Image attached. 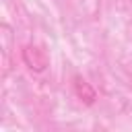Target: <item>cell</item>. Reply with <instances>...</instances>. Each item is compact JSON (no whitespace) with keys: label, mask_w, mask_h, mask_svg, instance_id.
Wrapping results in <instances>:
<instances>
[{"label":"cell","mask_w":132,"mask_h":132,"mask_svg":"<svg viewBox=\"0 0 132 132\" xmlns=\"http://www.w3.org/2000/svg\"><path fill=\"white\" fill-rule=\"evenodd\" d=\"M21 58H23V64L31 70V72H43L47 66H50V56L47 52L37 45V43H27L21 52Z\"/></svg>","instance_id":"obj_1"},{"label":"cell","mask_w":132,"mask_h":132,"mask_svg":"<svg viewBox=\"0 0 132 132\" xmlns=\"http://www.w3.org/2000/svg\"><path fill=\"white\" fill-rule=\"evenodd\" d=\"M72 89H74V95H76L82 103H87V105H93V103H95L97 91H95V87H93L87 78H82L80 74H76V76L72 78Z\"/></svg>","instance_id":"obj_2"}]
</instances>
